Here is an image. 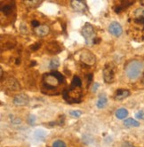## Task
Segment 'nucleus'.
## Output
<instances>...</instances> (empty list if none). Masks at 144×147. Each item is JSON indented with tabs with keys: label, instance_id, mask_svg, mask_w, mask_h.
<instances>
[{
	"label": "nucleus",
	"instance_id": "20e7f679",
	"mask_svg": "<svg viewBox=\"0 0 144 147\" xmlns=\"http://www.w3.org/2000/svg\"><path fill=\"white\" fill-rule=\"evenodd\" d=\"M80 59L81 61L84 63V64L87 66H92L95 64L96 62V58L95 56L92 53L91 51L88 50H84L81 51L80 53Z\"/></svg>",
	"mask_w": 144,
	"mask_h": 147
},
{
	"label": "nucleus",
	"instance_id": "6ab92c4d",
	"mask_svg": "<svg viewBox=\"0 0 144 147\" xmlns=\"http://www.w3.org/2000/svg\"><path fill=\"white\" fill-rule=\"evenodd\" d=\"M26 4L31 5L32 7H37L41 4V2H39V1H33V2L32 1H28V2H26Z\"/></svg>",
	"mask_w": 144,
	"mask_h": 147
},
{
	"label": "nucleus",
	"instance_id": "7ed1b4c3",
	"mask_svg": "<svg viewBox=\"0 0 144 147\" xmlns=\"http://www.w3.org/2000/svg\"><path fill=\"white\" fill-rule=\"evenodd\" d=\"M82 35H83L86 44L87 45H92L95 42V37H96V33L95 30L90 23L86 22L84 27L82 28Z\"/></svg>",
	"mask_w": 144,
	"mask_h": 147
},
{
	"label": "nucleus",
	"instance_id": "ddd939ff",
	"mask_svg": "<svg viewBox=\"0 0 144 147\" xmlns=\"http://www.w3.org/2000/svg\"><path fill=\"white\" fill-rule=\"evenodd\" d=\"M116 117L119 120L125 119L127 115H128V111L125 108H119L116 111Z\"/></svg>",
	"mask_w": 144,
	"mask_h": 147
},
{
	"label": "nucleus",
	"instance_id": "f257e3e1",
	"mask_svg": "<svg viewBox=\"0 0 144 147\" xmlns=\"http://www.w3.org/2000/svg\"><path fill=\"white\" fill-rule=\"evenodd\" d=\"M64 82V77L60 72L52 71L43 76V87L47 90H53Z\"/></svg>",
	"mask_w": 144,
	"mask_h": 147
},
{
	"label": "nucleus",
	"instance_id": "412c9836",
	"mask_svg": "<svg viewBox=\"0 0 144 147\" xmlns=\"http://www.w3.org/2000/svg\"><path fill=\"white\" fill-rule=\"evenodd\" d=\"M35 119H36V117L34 116V115H29V124H31V125H33L34 123H35Z\"/></svg>",
	"mask_w": 144,
	"mask_h": 147
},
{
	"label": "nucleus",
	"instance_id": "dca6fc26",
	"mask_svg": "<svg viewBox=\"0 0 144 147\" xmlns=\"http://www.w3.org/2000/svg\"><path fill=\"white\" fill-rule=\"evenodd\" d=\"M60 65V62H59V59L54 58L52 60L50 61V64H49V68L51 69H56Z\"/></svg>",
	"mask_w": 144,
	"mask_h": 147
},
{
	"label": "nucleus",
	"instance_id": "aec40b11",
	"mask_svg": "<svg viewBox=\"0 0 144 147\" xmlns=\"http://www.w3.org/2000/svg\"><path fill=\"white\" fill-rule=\"evenodd\" d=\"M135 116H136V118L139 119V120H144V112H143V111L138 112V113L135 114Z\"/></svg>",
	"mask_w": 144,
	"mask_h": 147
},
{
	"label": "nucleus",
	"instance_id": "2eb2a0df",
	"mask_svg": "<svg viewBox=\"0 0 144 147\" xmlns=\"http://www.w3.org/2000/svg\"><path fill=\"white\" fill-rule=\"evenodd\" d=\"M107 102H108V99H107L106 97H104V96L100 97V98H99V100L97 101V104H96L97 107L98 108H103L106 106Z\"/></svg>",
	"mask_w": 144,
	"mask_h": 147
},
{
	"label": "nucleus",
	"instance_id": "5701e85b",
	"mask_svg": "<svg viewBox=\"0 0 144 147\" xmlns=\"http://www.w3.org/2000/svg\"><path fill=\"white\" fill-rule=\"evenodd\" d=\"M40 24H39V22H37V20H33L32 22V26L36 28H37L38 26H39Z\"/></svg>",
	"mask_w": 144,
	"mask_h": 147
},
{
	"label": "nucleus",
	"instance_id": "0eeeda50",
	"mask_svg": "<svg viewBox=\"0 0 144 147\" xmlns=\"http://www.w3.org/2000/svg\"><path fill=\"white\" fill-rule=\"evenodd\" d=\"M29 98L25 94H19V95L15 96L14 98V103L16 106H20V107L26 106V105L29 104Z\"/></svg>",
	"mask_w": 144,
	"mask_h": 147
},
{
	"label": "nucleus",
	"instance_id": "39448f33",
	"mask_svg": "<svg viewBox=\"0 0 144 147\" xmlns=\"http://www.w3.org/2000/svg\"><path fill=\"white\" fill-rule=\"evenodd\" d=\"M103 79L107 83L113 82L115 79V67L112 64H107L103 69Z\"/></svg>",
	"mask_w": 144,
	"mask_h": 147
},
{
	"label": "nucleus",
	"instance_id": "9b49d317",
	"mask_svg": "<svg viewBox=\"0 0 144 147\" xmlns=\"http://www.w3.org/2000/svg\"><path fill=\"white\" fill-rule=\"evenodd\" d=\"M46 48H47V50L50 53H52V54L59 53V52L61 51L60 47L59 46V45L57 43H50Z\"/></svg>",
	"mask_w": 144,
	"mask_h": 147
},
{
	"label": "nucleus",
	"instance_id": "4468645a",
	"mask_svg": "<svg viewBox=\"0 0 144 147\" xmlns=\"http://www.w3.org/2000/svg\"><path fill=\"white\" fill-rule=\"evenodd\" d=\"M13 11V7H12V4H5V6L1 5V12L5 14V15H10L12 13Z\"/></svg>",
	"mask_w": 144,
	"mask_h": 147
},
{
	"label": "nucleus",
	"instance_id": "f8f14e48",
	"mask_svg": "<svg viewBox=\"0 0 144 147\" xmlns=\"http://www.w3.org/2000/svg\"><path fill=\"white\" fill-rule=\"evenodd\" d=\"M124 125L126 126V127H127V128H135V127H139L140 123H139V121H135L134 119L129 118V119H126L124 121Z\"/></svg>",
	"mask_w": 144,
	"mask_h": 147
},
{
	"label": "nucleus",
	"instance_id": "b1692460",
	"mask_svg": "<svg viewBox=\"0 0 144 147\" xmlns=\"http://www.w3.org/2000/svg\"><path fill=\"white\" fill-rule=\"evenodd\" d=\"M142 83L144 84V77H143V79H142Z\"/></svg>",
	"mask_w": 144,
	"mask_h": 147
},
{
	"label": "nucleus",
	"instance_id": "4be33fe9",
	"mask_svg": "<svg viewBox=\"0 0 144 147\" xmlns=\"http://www.w3.org/2000/svg\"><path fill=\"white\" fill-rule=\"evenodd\" d=\"M39 47H40V44H39V43H37L36 45H32L30 48H31L33 51H37V50H38V48H39Z\"/></svg>",
	"mask_w": 144,
	"mask_h": 147
},
{
	"label": "nucleus",
	"instance_id": "9d476101",
	"mask_svg": "<svg viewBox=\"0 0 144 147\" xmlns=\"http://www.w3.org/2000/svg\"><path fill=\"white\" fill-rule=\"evenodd\" d=\"M129 96H130V91L128 90L120 89V90H118L116 91L115 96H114V99L115 100H123Z\"/></svg>",
	"mask_w": 144,
	"mask_h": 147
},
{
	"label": "nucleus",
	"instance_id": "1a4fd4ad",
	"mask_svg": "<svg viewBox=\"0 0 144 147\" xmlns=\"http://www.w3.org/2000/svg\"><path fill=\"white\" fill-rule=\"evenodd\" d=\"M34 32L37 36L43 37V36H46L49 34L50 29H49V27L46 25H39L37 28H36L34 29Z\"/></svg>",
	"mask_w": 144,
	"mask_h": 147
},
{
	"label": "nucleus",
	"instance_id": "423d86ee",
	"mask_svg": "<svg viewBox=\"0 0 144 147\" xmlns=\"http://www.w3.org/2000/svg\"><path fill=\"white\" fill-rule=\"evenodd\" d=\"M109 31L111 35H113L114 36H120L123 33V29H122V27L121 25L117 22H111L109 26Z\"/></svg>",
	"mask_w": 144,
	"mask_h": 147
},
{
	"label": "nucleus",
	"instance_id": "6e6552de",
	"mask_svg": "<svg viewBox=\"0 0 144 147\" xmlns=\"http://www.w3.org/2000/svg\"><path fill=\"white\" fill-rule=\"evenodd\" d=\"M72 8H73L75 11L77 12H80V13H85L87 10V5L85 2L79 1V0H77V1H71L70 3Z\"/></svg>",
	"mask_w": 144,
	"mask_h": 147
},
{
	"label": "nucleus",
	"instance_id": "a211bd4d",
	"mask_svg": "<svg viewBox=\"0 0 144 147\" xmlns=\"http://www.w3.org/2000/svg\"><path fill=\"white\" fill-rule=\"evenodd\" d=\"M69 114L71 117H74V118H78L81 116L82 114V112L81 111H78V110H76V111H70L69 112Z\"/></svg>",
	"mask_w": 144,
	"mask_h": 147
},
{
	"label": "nucleus",
	"instance_id": "f3484780",
	"mask_svg": "<svg viewBox=\"0 0 144 147\" xmlns=\"http://www.w3.org/2000/svg\"><path fill=\"white\" fill-rule=\"evenodd\" d=\"M53 147H67L66 144L61 140H56L53 144Z\"/></svg>",
	"mask_w": 144,
	"mask_h": 147
},
{
	"label": "nucleus",
	"instance_id": "f03ea898",
	"mask_svg": "<svg viewBox=\"0 0 144 147\" xmlns=\"http://www.w3.org/2000/svg\"><path fill=\"white\" fill-rule=\"evenodd\" d=\"M143 71H144V63L138 59L130 60L125 67V73L126 76L132 81L137 80L141 76Z\"/></svg>",
	"mask_w": 144,
	"mask_h": 147
}]
</instances>
